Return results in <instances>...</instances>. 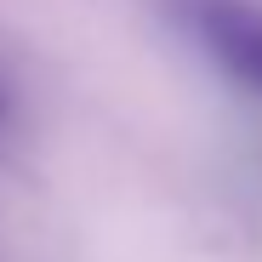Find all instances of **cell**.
I'll list each match as a JSON object with an SVG mask.
<instances>
[{
    "instance_id": "obj_2",
    "label": "cell",
    "mask_w": 262,
    "mask_h": 262,
    "mask_svg": "<svg viewBox=\"0 0 262 262\" xmlns=\"http://www.w3.org/2000/svg\"><path fill=\"white\" fill-rule=\"evenodd\" d=\"M12 108H17V92H12V80L0 74V131L12 125Z\"/></svg>"
},
{
    "instance_id": "obj_1",
    "label": "cell",
    "mask_w": 262,
    "mask_h": 262,
    "mask_svg": "<svg viewBox=\"0 0 262 262\" xmlns=\"http://www.w3.org/2000/svg\"><path fill=\"white\" fill-rule=\"evenodd\" d=\"M177 17L228 80H239L245 92H262V6L256 0H177Z\"/></svg>"
}]
</instances>
